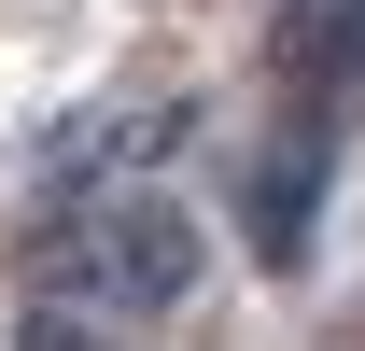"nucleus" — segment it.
Listing matches in <instances>:
<instances>
[{
	"label": "nucleus",
	"mask_w": 365,
	"mask_h": 351,
	"mask_svg": "<svg viewBox=\"0 0 365 351\" xmlns=\"http://www.w3.org/2000/svg\"><path fill=\"white\" fill-rule=\"evenodd\" d=\"M182 141V98H113V113H98V127H71L43 155V183H98V169H140V155H169Z\"/></svg>",
	"instance_id": "f03ea898"
},
{
	"label": "nucleus",
	"mask_w": 365,
	"mask_h": 351,
	"mask_svg": "<svg viewBox=\"0 0 365 351\" xmlns=\"http://www.w3.org/2000/svg\"><path fill=\"white\" fill-rule=\"evenodd\" d=\"M309 211H323V155L295 141V155H253V253L295 267L309 253Z\"/></svg>",
	"instance_id": "20e7f679"
},
{
	"label": "nucleus",
	"mask_w": 365,
	"mask_h": 351,
	"mask_svg": "<svg viewBox=\"0 0 365 351\" xmlns=\"http://www.w3.org/2000/svg\"><path fill=\"white\" fill-rule=\"evenodd\" d=\"M71 267H85V295H113V309H197L211 239H197V211H182V197L127 183V197H98V211H85Z\"/></svg>",
	"instance_id": "f257e3e1"
},
{
	"label": "nucleus",
	"mask_w": 365,
	"mask_h": 351,
	"mask_svg": "<svg viewBox=\"0 0 365 351\" xmlns=\"http://www.w3.org/2000/svg\"><path fill=\"white\" fill-rule=\"evenodd\" d=\"M14 351H98V337L71 323V309H29V323H14Z\"/></svg>",
	"instance_id": "39448f33"
},
{
	"label": "nucleus",
	"mask_w": 365,
	"mask_h": 351,
	"mask_svg": "<svg viewBox=\"0 0 365 351\" xmlns=\"http://www.w3.org/2000/svg\"><path fill=\"white\" fill-rule=\"evenodd\" d=\"M281 71L295 85H365V0H281Z\"/></svg>",
	"instance_id": "7ed1b4c3"
}]
</instances>
